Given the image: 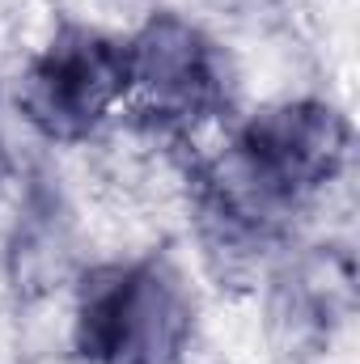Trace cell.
<instances>
[{
	"mask_svg": "<svg viewBox=\"0 0 360 364\" xmlns=\"http://www.w3.org/2000/svg\"><path fill=\"white\" fill-rule=\"evenodd\" d=\"M352 119L344 106L318 93L280 97L225 123V140L195 161L225 195L271 220L284 233H301L305 216L352 170Z\"/></svg>",
	"mask_w": 360,
	"mask_h": 364,
	"instance_id": "obj_1",
	"label": "cell"
},
{
	"mask_svg": "<svg viewBox=\"0 0 360 364\" xmlns=\"http://www.w3.org/2000/svg\"><path fill=\"white\" fill-rule=\"evenodd\" d=\"M73 292V364H186L199 296L170 246L85 263Z\"/></svg>",
	"mask_w": 360,
	"mask_h": 364,
	"instance_id": "obj_2",
	"label": "cell"
},
{
	"mask_svg": "<svg viewBox=\"0 0 360 364\" xmlns=\"http://www.w3.org/2000/svg\"><path fill=\"white\" fill-rule=\"evenodd\" d=\"M123 114L157 144L191 149L203 127L233 123L238 73L208 26L179 9H153L127 38Z\"/></svg>",
	"mask_w": 360,
	"mask_h": 364,
	"instance_id": "obj_3",
	"label": "cell"
},
{
	"mask_svg": "<svg viewBox=\"0 0 360 364\" xmlns=\"http://www.w3.org/2000/svg\"><path fill=\"white\" fill-rule=\"evenodd\" d=\"M127 106L123 38L60 17L17 73L13 110L47 149H81L97 140Z\"/></svg>",
	"mask_w": 360,
	"mask_h": 364,
	"instance_id": "obj_4",
	"label": "cell"
},
{
	"mask_svg": "<svg viewBox=\"0 0 360 364\" xmlns=\"http://www.w3.org/2000/svg\"><path fill=\"white\" fill-rule=\"evenodd\" d=\"M263 335L288 364L322 360L356 309V259L339 237H297L263 279Z\"/></svg>",
	"mask_w": 360,
	"mask_h": 364,
	"instance_id": "obj_5",
	"label": "cell"
},
{
	"mask_svg": "<svg viewBox=\"0 0 360 364\" xmlns=\"http://www.w3.org/2000/svg\"><path fill=\"white\" fill-rule=\"evenodd\" d=\"M85 229L81 212L51 157L21 161L13 186V212L0 237V279L13 305L34 309L55 301L85 272Z\"/></svg>",
	"mask_w": 360,
	"mask_h": 364,
	"instance_id": "obj_6",
	"label": "cell"
},
{
	"mask_svg": "<svg viewBox=\"0 0 360 364\" xmlns=\"http://www.w3.org/2000/svg\"><path fill=\"white\" fill-rule=\"evenodd\" d=\"M17 178H21V157L13 149V136H9L4 119H0V199L17 186Z\"/></svg>",
	"mask_w": 360,
	"mask_h": 364,
	"instance_id": "obj_7",
	"label": "cell"
}]
</instances>
